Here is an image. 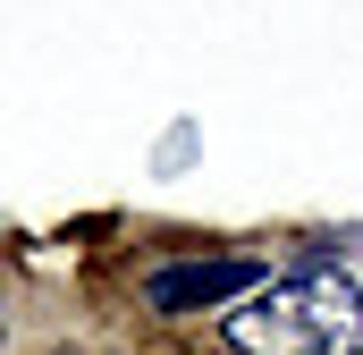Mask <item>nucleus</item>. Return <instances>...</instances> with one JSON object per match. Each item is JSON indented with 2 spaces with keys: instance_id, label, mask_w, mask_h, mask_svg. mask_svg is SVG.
Returning <instances> with one entry per match:
<instances>
[{
  "instance_id": "1",
  "label": "nucleus",
  "mask_w": 363,
  "mask_h": 355,
  "mask_svg": "<svg viewBox=\"0 0 363 355\" xmlns=\"http://www.w3.org/2000/svg\"><path fill=\"white\" fill-rule=\"evenodd\" d=\"M228 339L245 355H363V296L347 271L262 279L228 313Z\"/></svg>"
},
{
  "instance_id": "2",
  "label": "nucleus",
  "mask_w": 363,
  "mask_h": 355,
  "mask_svg": "<svg viewBox=\"0 0 363 355\" xmlns=\"http://www.w3.org/2000/svg\"><path fill=\"white\" fill-rule=\"evenodd\" d=\"M262 263L254 254H194V263H161L144 279V305L152 313H203V305H228V296H254Z\"/></svg>"
}]
</instances>
